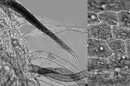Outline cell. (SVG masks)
<instances>
[{
  "label": "cell",
  "instance_id": "obj_1",
  "mask_svg": "<svg viewBox=\"0 0 130 86\" xmlns=\"http://www.w3.org/2000/svg\"><path fill=\"white\" fill-rule=\"evenodd\" d=\"M88 57L107 59L112 54L105 41L88 38Z\"/></svg>",
  "mask_w": 130,
  "mask_h": 86
},
{
  "label": "cell",
  "instance_id": "obj_2",
  "mask_svg": "<svg viewBox=\"0 0 130 86\" xmlns=\"http://www.w3.org/2000/svg\"><path fill=\"white\" fill-rule=\"evenodd\" d=\"M116 71L107 59L94 58H88V71L92 73H111Z\"/></svg>",
  "mask_w": 130,
  "mask_h": 86
},
{
  "label": "cell",
  "instance_id": "obj_3",
  "mask_svg": "<svg viewBox=\"0 0 130 86\" xmlns=\"http://www.w3.org/2000/svg\"><path fill=\"white\" fill-rule=\"evenodd\" d=\"M88 37L106 41L112 38L111 26L102 23L88 25Z\"/></svg>",
  "mask_w": 130,
  "mask_h": 86
},
{
  "label": "cell",
  "instance_id": "obj_4",
  "mask_svg": "<svg viewBox=\"0 0 130 86\" xmlns=\"http://www.w3.org/2000/svg\"><path fill=\"white\" fill-rule=\"evenodd\" d=\"M87 81L88 86H114L111 73H89Z\"/></svg>",
  "mask_w": 130,
  "mask_h": 86
},
{
  "label": "cell",
  "instance_id": "obj_5",
  "mask_svg": "<svg viewBox=\"0 0 130 86\" xmlns=\"http://www.w3.org/2000/svg\"><path fill=\"white\" fill-rule=\"evenodd\" d=\"M107 59L116 70L130 73V58L127 56L112 54Z\"/></svg>",
  "mask_w": 130,
  "mask_h": 86
},
{
  "label": "cell",
  "instance_id": "obj_6",
  "mask_svg": "<svg viewBox=\"0 0 130 86\" xmlns=\"http://www.w3.org/2000/svg\"><path fill=\"white\" fill-rule=\"evenodd\" d=\"M105 41L112 54L120 56H126L125 41L112 38Z\"/></svg>",
  "mask_w": 130,
  "mask_h": 86
},
{
  "label": "cell",
  "instance_id": "obj_7",
  "mask_svg": "<svg viewBox=\"0 0 130 86\" xmlns=\"http://www.w3.org/2000/svg\"><path fill=\"white\" fill-rule=\"evenodd\" d=\"M104 11L118 12L123 10L120 0H96Z\"/></svg>",
  "mask_w": 130,
  "mask_h": 86
},
{
  "label": "cell",
  "instance_id": "obj_8",
  "mask_svg": "<svg viewBox=\"0 0 130 86\" xmlns=\"http://www.w3.org/2000/svg\"><path fill=\"white\" fill-rule=\"evenodd\" d=\"M111 75L114 86H130V73L116 70Z\"/></svg>",
  "mask_w": 130,
  "mask_h": 86
},
{
  "label": "cell",
  "instance_id": "obj_9",
  "mask_svg": "<svg viewBox=\"0 0 130 86\" xmlns=\"http://www.w3.org/2000/svg\"><path fill=\"white\" fill-rule=\"evenodd\" d=\"M101 23L111 26L118 25L117 13L104 11L97 14Z\"/></svg>",
  "mask_w": 130,
  "mask_h": 86
},
{
  "label": "cell",
  "instance_id": "obj_10",
  "mask_svg": "<svg viewBox=\"0 0 130 86\" xmlns=\"http://www.w3.org/2000/svg\"><path fill=\"white\" fill-rule=\"evenodd\" d=\"M113 39L126 41L130 38L129 30L119 25L111 26Z\"/></svg>",
  "mask_w": 130,
  "mask_h": 86
},
{
  "label": "cell",
  "instance_id": "obj_11",
  "mask_svg": "<svg viewBox=\"0 0 130 86\" xmlns=\"http://www.w3.org/2000/svg\"><path fill=\"white\" fill-rule=\"evenodd\" d=\"M118 25L130 30V12L123 10L117 13Z\"/></svg>",
  "mask_w": 130,
  "mask_h": 86
},
{
  "label": "cell",
  "instance_id": "obj_12",
  "mask_svg": "<svg viewBox=\"0 0 130 86\" xmlns=\"http://www.w3.org/2000/svg\"><path fill=\"white\" fill-rule=\"evenodd\" d=\"M103 11L96 0L88 1V12L98 14Z\"/></svg>",
  "mask_w": 130,
  "mask_h": 86
},
{
  "label": "cell",
  "instance_id": "obj_13",
  "mask_svg": "<svg viewBox=\"0 0 130 86\" xmlns=\"http://www.w3.org/2000/svg\"><path fill=\"white\" fill-rule=\"evenodd\" d=\"M101 23L97 14L88 12V25H90Z\"/></svg>",
  "mask_w": 130,
  "mask_h": 86
},
{
  "label": "cell",
  "instance_id": "obj_14",
  "mask_svg": "<svg viewBox=\"0 0 130 86\" xmlns=\"http://www.w3.org/2000/svg\"><path fill=\"white\" fill-rule=\"evenodd\" d=\"M123 10L130 12V0H120Z\"/></svg>",
  "mask_w": 130,
  "mask_h": 86
},
{
  "label": "cell",
  "instance_id": "obj_15",
  "mask_svg": "<svg viewBox=\"0 0 130 86\" xmlns=\"http://www.w3.org/2000/svg\"><path fill=\"white\" fill-rule=\"evenodd\" d=\"M44 34L39 30L32 31L28 32L25 34V36L27 37L33 36H38L44 35Z\"/></svg>",
  "mask_w": 130,
  "mask_h": 86
},
{
  "label": "cell",
  "instance_id": "obj_16",
  "mask_svg": "<svg viewBox=\"0 0 130 86\" xmlns=\"http://www.w3.org/2000/svg\"><path fill=\"white\" fill-rule=\"evenodd\" d=\"M37 19L41 23H48L56 24L57 22L55 20L47 18H37Z\"/></svg>",
  "mask_w": 130,
  "mask_h": 86
},
{
  "label": "cell",
  "instance_id": "obj_17",
  "mask_svg": "<svg viewBox=\"0 0 130 86\" xmlns=\"http://www.w3.org/2000/svg\"><path fill=\"white\" fill-rule=\"evenodd\" d=\"M126 56L130 58V38L125 41Z\"/></svg>",
  "mask_w": 130,
  "mask_h": 86
},
{
  "label": "cell",
  "instance_id": "obj_18",
  "mask_svg": "<svg viewBox=\"0 0 130 86\" xmlns=\"http://www.w3.org/2000/svg\"><path fill=\"white\" fill-rule=\"evenodd\" d=\"M129 36H130V30H129Z\"/></svg>",
  "mask_w": 130,
  "mask_h": 86
}]
</instances>
